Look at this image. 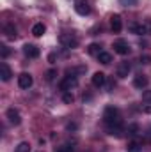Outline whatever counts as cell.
Returning <instances> with one entry per match:
<instances>
[{
    "instance_id": "19",
    "label": "cell",
    "mask_w": 151,
    "mask_h": 152,
    "mask_svg": "<svg viewBox=\"0 0 151 152\" xmlns=\"http://www.w3.org/2000/svg\"><path fill=\"white\" fill-rule=\"evenodd\" d=\"M142 151V147L137 143V142H132V143H128V147H126V152H141Z\"/></svg>"
},
{
    "instance_id": "6",
    "label": "cell",
    "mask_w": 151,
    "mask_h": 152,
    "mask_svg": "<svg viewBox=\"0 0 151 152\" xmlns=\"http://www.w3.org/2000/svg\"><path fill=\"white\" fill-rule=\"evenodd\" d=\"M32 83H34V78L29 75V73H21V75L18 76V87L20 88H30L32 87Z\"/></svg>"
},
{
    "instance_id": "7",
    "label": "cell",
    "mask_w": 151,
    "mask_h": 152,
    "mask_svg": "<svg viewBox=\"0 0 151 152\" xmlns=\"http://www.w3.org/2000/svg\"><path fill=\"white\" fill-rule=\"evenodd\" d=\"M130 32L135 34V36H146V34H150V28H148L146 23H132Z\"/></svg>"
},
{
    "instance_id": "17",
    "label": "cell",
    "mask_w": 151,
    "mask_h": 152,
    "mask_svg": "<svg viewBox=\"0 0 151 152\" xmlns=\"http://www.w3.org/2000/svg\"><path fill=\"white\" fill-rule=\"evenodd\" d=\"M44 30H46V27H44L43 23H36V25L32 27V34H34L36 37H41V36L44 34Z\"/></svg>"
},
{
    "instance_id": "13",
    "label": "cell",
    "mask_w": 151,
    "mask_h": 152,
    "mask_svg": "<svg viewBox=\"0 0 151 152\" xmlns=\"http://www.w3.org/2000/svg\"><path fill=\"white\" fill-rule=\"evenodd\" d=\"M11 76H13L11 67H9L5 62H2V64H0V78H2V81H9V80H11Z\"/></svg>"
},
{
    "instance_id": "9",
    "label": "cell",
    "mask_w": 151,
    "mask_h": 152,
    "mask_svg": "<svg viewBox=\"0 0 151 152\" xmlns=\"http://www.w3.org/2000/svg\"><path fill=\"white\" fill-rule=\"evenodd\" d=\"M7 118H9V122H11L13 126H20V124H21L20 112H18V110H14V108H9V110H7Z\"/></svg>"
},
{
    "instance_id": "15",
    "label": "cell",
    "mask_w": 151,
    "mask_h": 152,
    "mask_svg": "<svg viewBox=\"0 0 151 152\" xmlns=\"http://www.w3.org/2000/svg\"><path fill=\"white\" fill-rule=\"evenodd\" d=\"M4 34L7 36V37H11V39H16V27L13 25V23H7L5 27H4Z\"/></svg>"
},
{
    "instance_id": "26",
    "label": "cell",
    "mask_w": 151,
    "mask_h": 152,
    "mask_svg": "<svg viewBox=\"0 0 151 152\" xmlns=\"http://www.w3.org/2000/svg\"><path fill=\"white\" fill-rule=\"evenodd\" d=\"M55 75H57V71H55V69H50V71L46 73V80H48V81H52V80L55 78Z\"/></svg>"
},
{
    "instance_id": "21",
    "label": "cell",
    "mask_w": 151,
    "mask_h": 152,
    "mask_svg": "<svg viewBox=\"0 0 151 152\" xmlns=\"http://www.w3.org/2000/svg\"><path fill=\"white\" fill-rule=\"evenodd\" d=\"M139 4V0H119V5L123 7H135Z\"/></svg>"
},
{
    "instance_id": "16",
    "label": "cell",
    "mask_w": 151,
    "mask_h": 152,
    "mask_svg": "<svg viewBox=\"0 0 151 152\" xmlns=\"http://www.w3.org/2000/svg\"><path fill=\"white\" fill-rule=\"evenodd\" d=\"M98 60H100L101 64L109 66V64L112 62V55H110V53H107V51H100V53H98Z\"/></svg>"
},
{
    "instance_id": "23",
    "label": "cell",
    "mask_w": 151,
    "mask_h": 152,
    "mask_svg": "<svg viewBox=\"0 0 151 152\" xmlns=\"http://www.w3.org/2000/svg\"><path fill=\"white\" fill-rule=\"evenodd\" d=\"M137 131H139V126H137V124H130V126L126 127V133H128L130 136H135Z\"/></svg>"
},
{
    "instance_id": "28",
    "label": "cell",
    "mask_w": 151,
    "mask_h": 152,
    "mask_svg": "<svg viewBox=\"0 0 151 152\" xmlns=\"http://www.w3.org/2000/svg\"><path fill=\"white\" fill-rule=\"evenodd\" d=\"M142 112H144V113H151V104H148V106H142Z\"/></svg>"
},
{
    "instance_id": "3",
    "label": "cell",
    "mask_w": 151,
    "mask_h": 152,
    "mask_svg": "<svg viewBox=\"0 0 151 152\" xmlns=\"http://www.w3.org/2000/svg\"><path fill=\"white\" fill-rule=\"evenodd\" d=\"M112 48H114V51H115L117 55H123V57L130 53V46H128V42H126L124 39H117V41H114Z\"/></svg>"
},
{
    "instance_id": "4",
    "label": "cell",
    "mask_w": 151,
    "mask_h": 152,
    "mask_svg": "<svg viewBox=\"0 0 151 152\" xmlns=\"http://www.w3.org/2000/svg\"><path fill=\"white\" fill-rule=\"evenodd\" d=\"M76 85H78V80H76L75 76H66V78L61 81V85H59V87H61V90H62V92H70L71 88H75Z\"/></svg>"
},
{
    "instance_id": "1",
    "label": "cell",
    "mask_w": 151,
    "mask_h": 152,
    "mask_svg": "<svg viewBox=\"0 0 151 152\" xmlns=\"http://www.w3.org/2000/svg\"><path fill=\"white\" fill-rule=\"evenodd\" d=\"M103 122L105 126H114V124H121V113L115 106H107L103 110Z\"/></svg>"
},
{
    "instance_id": "27",
    "label": "cell",
    "mask_w": 151,
    "mask_h": 152,
    "mask_svg": "<svg viewBox=\"0 0 151 152\" xmlns=\"http://www.w3.org/2000/svg\"><path fill=\"white\" fill-rule=\"evenodd\" d=\"M142 99H144V101H148V103H151V88H150V90H146V92L142 94Z\"/></svg>"
},
{
    "instance_id": "12",
    "label": "cell",
    "mask_w": 151,
    "mask_h": 152,
    "mask_svg": "<svg viewBox=\"0 0 151 152\" xmlns=\"http://www.w3.org/2000/svg\"><path fill=\"white\" fill-rule=\"evenodd\" d=\"M133 87H135V88H139V90H144V88L148 87V76L137 75L135 78H133Z\"/></svg>"
},
{
    "instance_id": "8",
    "label": "cell",
    "mask_w": 151,
    "mask_h": 152,
    "mask_svg": "<svg viewBox=\"0 0 151 152\" xmlns=\"http://www.w3.org/2000/svg\"><path fill=\"white\" fill-rule=\"evenodd\" d=\"M23 53H25V57H29V58H38L39 57V48L36 44H25L23 46Z\"/></svg>"
},
{
    "instance_id": "25",
    "label": "cell",
    "mask_w": 151,
    "mask_h": 152,
    "mask_svg": "<svg viewBox=\"0 0 151 152\" xmlns=\"http://www.w3.org/2000/svg\"><path fill=\"white\" fill-rule=\"evenodd\" d=\"M55 152H73V147H70V145H62V147L55 149Z\"/></svg>"
},
{
    "instance_id": "20",
    "label": "cell",
    "mask_w": 151,
    "mask_h": 152,
    "mask_svg": "<svg viewBox=\"0 0 151 152\" xmlns=\"http://www.w3.org/2000/svg\"><path fill=\"white\" fill-rule=\"evenodd\" d=\"M14 152H30V143H29V142H21V143L16 147Z\"/></svg>"
},
{
    "instance_id": "30",
    "label": "cell",
    "mask_w": 151,
    "mask_h": 152,
    "mask_svg": "<svg viewBox=\"0 0 151 152\" xmlns=\"http://www.w3.org/2000/svg\"><path fill=\"white\" fill-rule=\"evenodd\" d=\"M48 60H50V62H53V60H55V53H52V55L48 57Z\"/></svg>"
},
{
    "instance_id": "5",
    "label": "cell",
    "mask_w": 151,
    "mask_h": 152,
    "mask_svg": "<svg viewBox=\"0 0 151 152\" xmlns=\"http://www.w3.org/2000/svg\"><path fill=\"white\" fill-rule=\"evenodd\" d=\"M75 11H76V14H80V16H87V14H91V5H89L87 0H76Z\"/></svg>"
},
{
    "instance_id": "2",
    "label": "cell",
    "mask_w": 151,
    "mask_h": 152,
    "mask_svg": "<svg viewBox=\"0 0 151 152\" xmlns=\"http://www.w3.org/2000/svg\"><path fill=\"white\" fill-rule=\"evenodd\" d=\"M59 42L64 46V48H68V50H73L78 46V39L75 36H71V34H62L61 37H59Z\"/></svg>"
},
{
    "instance_id": "24",
    "label": "cell",
    "mask_w": 151,
    "mask_h": 152,
    "mask_svg": "<svg viewBox=\"0 0 151 152\" xmlns=\"http://www.w3.org/2000/svg\"><path fill=\"white\" fill-rule=\"evenodd\" d=\"M0 51H2V58H7V57L11 55V50H9V46H5V44L0 46Z\"/></svg>"
},
{
    "instance_id": "11",
    "label": "cell",
    "mask_w": 151,
    "mask_h": 152,
    "mask_svg": "<svg viewBox=\"0 0 151 152\" xmlns=\"http://www.w3.org/2000/svg\"><path fill=\"white\" fill-rule=\"evenodd\" d=\"M91 81H93V85L94 87H103L105 85V81H107V76H105V73H101V71H98V73H94L93 75V78H91Z\"/></svg>"
},
{
    "instance_id": "10",
    "label": "cell",
    "mask_w": 151,
    "mask_h": 152,
    "mask_svg": "<svg viewBox=\"0 0 151 152\" xmlns=\"http://www.w3.org/2000/svg\"><path fill=\"white\" fill-rule=\"evenodd\" d=\"M110 27H112V30L115 34H119L123 30V20H121L119 14H112L110 16Z\"/></svg>"
},
{
    "instance_id": "14",
    "label": "cell",
    "mask_w": 151,
    "mask_h": 152,
    "mask_svg": "<svg viewBox=\"0 0 151 152\" xmlns=\"http://www.w3.org/2000/svg\"><path fill=\"white\" fill-rule=\"evenodd\" d=\"M130 62H121L119 66H117V76L119 78H126V76L130 75Z\"/></svg>"
},
{
    "instance_id": "29",
    "label": "cell",
    "mask_w": 151,
    "mask_h": 152,
    "mask_svg": "<svg viewBox=\"0 0 151 152\" xmlns=\"http://www.w3.org/2000/svg\"><path fill=\"white\" fill-rule=\"evenodd\" d=\"M141 64H148V57H146V55L141 57Z\"/></svg>"
},
{
    "instance_id": "22",
    "label": "cell",
    "mask_w": 151,
    "mask_h": 152,
    "mask_svg": "<svg viewBox=\"0 0 151 152\" xmlns=\"http://www.w3.org/2000/svg\"><path fill=\"white\" fill-rule=\"evenodd\" d=\"M62 101L68 103V104H71V103L75 101V96H73L71 92H64V94H62Z\"/></svg>"
},
{
    "instance_id": "18",
    "label": "cell",
    "mask_w": 151,
    "mask_h": 152,
    "mask_svg": "<svg viewBox=\"0 0 151 152\" xmlns=\"http://www.w3.org/2000/svg\"><path fill=\"white\" fill-rule=\"evenodd\" d=\"M101 50H100V44H96V42H93V44H89V48H87V53L89 55H98Z\"/></svg>"
}]
</instances>
